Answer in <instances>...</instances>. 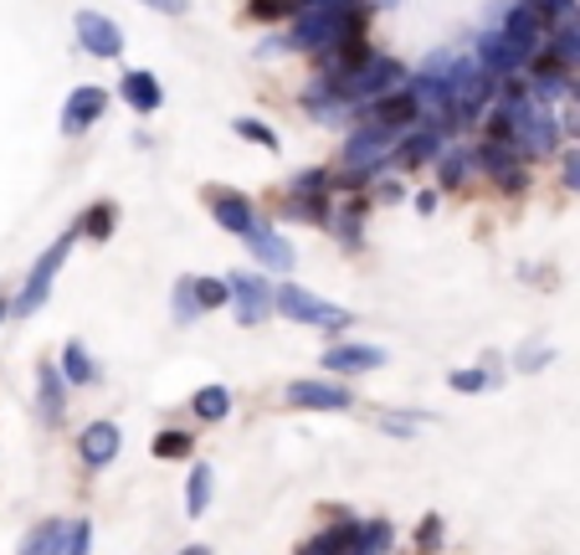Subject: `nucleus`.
I'll return each instance as SVG.
<instances>
[{
	"mask_svg": "<svg viewBox=\"0 0 580 555\" xmlns=\"http://www.w3.org/2000/svg\"><path fill=\"white\" fill-rule=\"evenodd\" d=\"M73 242H77V232H62V237L52 242L42 257H36V268H31L26 288H21V293H15V303H11L15 319H31L46 303V293H52V284H57V273H62V263H67V253H73Z\"/></svg>",
	"mask_w": 580,
	"mask_h": 555,
	"instance_id": "obj_1",
	"label": "nucleus"
},
{
	"mask_svg": "<svg viewBox=\"0 0 580 555\" xmlns=\"http://www.w3.org/2000/svg\"><path fill=\"white\" fill-rule=\"evenodd\" d=\"M272 309H283L288 319H298V324H313V330H344V324H350V314H344L340 303L313 299L309 288H298V284L272 288Z\"/></svg>",
	"mask_w": 580,
	"mask_h": 555,
	"instance_id": "obj_2",
	"label": "nucleus"
},
{
	"mask_svg": "<svg viewBox=\"0 0 580 555\" xmlns=\"http://www.w3.org/2000/svg\"><path fill=\"white\" fill-rule=\"evenodd\" d=\"M241 242L253 247V257L262 263V268H272V273H293V263H298V257H293V242H288L272 222H262V216H257V222L247 226V232H241Z\"/></svg>",
	"mask_w": 580,
	"mask_h": 555,
	"instance_id": "obj_3",
	"label": "nucleus"
},
{
	"mask_svg": "<svg viewBox=\"0 0 580 555\" xmlns=\"http://www.w3.org/2000/svg\"><path fill=\"white\" fill-rule=\"evenodd\" d=\"M206 206H211V216L232 232V237H241L247 226L257 222V206H253V195H241V191H232V185H206Z\"/></svg>",
	"mask_w": 580,
	"mask_h": 555,
	"instance_id": "obj_4",
	"label": "nucleus"
},
{
	"mask_svg": "<svg viewBox=\"0 0 580 555\" xmlns=\"http://www.w3.org/2000/svg\"><path fill=\"white\" fill-rule=\"evenodd\" d=\"M226 288H232V299H237L241 324H262V319L272 314V284L268 278H257V273H232Z\"/></svg>",
	"mask_w": 580,
	"mask_h": 555,
	"instance_id": "obj_5",
	"label": "nucleus"
},
{
	"mask_svg": "<svg viewBox=\"0 0 580 555\" xmlns=\"http://www.w3.org/2000/svg\"><path fill=\"white\" fill-rule=\"evenodd\" d=\"M359 124H375V129H386V135H401V129L417 124V98L406 88H396V93H386V98H375V104L359 108Z\"/></svg>",
	"mask_w": 580,
	"mask_h": 555,
	"instance_id": "obj_6",
	"label": "nucleus"
},
{
	"mask_svg": "<svg viewBox=\"0 0 580 555\" xmlns=\"http://www.w3.org/2000/svg\"><path fill=\"white\" fill-rule=\"evenodd\" d=\"M73 26H77V42H83L88 57H119L123 52V31L114 26L104 11H77Z\"/></svg>",
	"mask_w": 580,
	"mask_h": 555,
	"instance_id": "obj_7",
	"label": "nucleus"
},
{
	"mask_svg": "<svg viewBox=\"0 0 580 555\" xmlns=\"http://www.w3.org/2000/svg\"><path fill=\"white\" fill-rule=\"evenodd\" d=\"M288 406H303V412H350L355 396L340 386V381H293L288 386Z\"/></svg>",
	"mask_w": 580,
	"mask_h": 555,
	"instance_id": "obj_8",
	"label": "nucleus"
},
{
	"mask_svg": "<svg viewBox=\"0 0 580 555\" xmlns=\"http://www.w3.org/2000/svg\"><path fill=\"white\" fill-rule=\"evenodd\" d=\"M108 108V93L98 88V83H83V88L67 93V108H62V135H83V129H93V124L104 119Z\"/></svg>",
	"mask_w": 580,
	"mask_h": 555,
	"instance_id": "obj_9",
	"label": "nucleus"
},
{
	"mask_svg": "<svg viewBox=\"0 0 580 555\" xmlns=\"http://www.w3.org/2000/svg\"><path fill=\"white\" fill-rule=\"evenodd\" d=\"M77 452H83L88 468H108L119 458V427H114V421H88L83 437H77Z\"/></svg>",
	"mask_w": 580,
	"mask_h": 555,
	"instance_id": "obj_10",
	"label": "nucleus"
},
{
	"mask_svg": "<svg viewBox=\"0 0 580 555\" xmlns=\"http://www.w3.org/2000/svg\"><path fill=\"white\" fill-rule=\"evenodd\" d=\"M442 150H447L442 129H432V124H417V129H411V135H406L390 154H396V166H401V170H411V166H427V160H437Z\"/></svg>",
	"mask_w": 580,
	"mask_h": 555,
	"instance_id": "obj_11",
	"label": "nucleus"
},
{
	"mask_svg": "<svg viewBox=\"0 0 580 555\" xmlns=\"http://www.w3.org/2000/svg\"><path fill=\"white\" fill-rule=\"evenodd\" d=\"M380 361H386V350H375V345H329L324 350L329 375H359V371H375Z\"/></svg>",
	"mask_w": 580,
	"mask_h": 555,
	"instance_id": "obj_12",
	"label": "nucleus"
},
{
	"mask_svg": "<svg viewBox=\"0 0 580 555\" xmlns=\"http://www.w3.org/2000/svg\"><path fill=\"white\" fill-rule=\"evenodd\" d=\"M119 93H123V104L135 108V114H160V104H164V88L154 83V73H144V67L123 73Z\"/></svg>",
	"mask_w": 580,
	"mask_h": 555,
	"instance_id": "obj_13",
	"label": "nucleus"
},
{
	"mask_svg": "<svg viewBox=\"0 0 580 555\" xmlns=\"http://www.w3.org/2000/svg\"><path fill=\"white\" fill-rule=\"evenodd\" d=\"M36 396H42V417L46 421H62V412H67V381H62V371L52 361H42L36 365Z\"/></svg>",
	"mask_w": 580,
	"mask_h": 555,
	"instance_id": "obj_14",
	"label": "nucleus"
},
{
	"mask_svg": "<svg viewBox=\"0 0 580 555\" xmlns=\"http://www.w3.org/2000/svg\"><path fill=\"white\" fill-rule=\"evenodd\" d=\"M62 381H67V386H93V381H98V365H93V355H88V345H83V340H73V345L62 350Z\"/></svg>",
	"mask_w": 580,
	"mask_h": 555,
	"instance_id": "obj_15",
	"label": "nucleus"
},
{
	"mask_svg": "<svg viewBox=\"0 0 580 555\" xmlns=\"http://www.w3.org/2000/svg\"><path fill=\"white\" fill-rule=\"evenodd\" d=\"M473 154H477V166L488 170V175H498V181H504L508 170H519V150H514V145H504V139H483Z\"/></svg>",
	"mask_w": 580,
	"mask_h": 555,
	"instance_id": "obj_16",
	"label": "nucleus"
},
{
	"mask_svg": "<svg viewBox=\"0 0 580 555\" xmlns=\"http://www.w3.org/2000/svg\"><path fill=\"white\" fill-rule=\"evenodd\" d=\"M67 535H73V530L62 525V520H46V525L31 530V541L21 545V555H62L67 551Z\"/></svg>",
	"mask_w": 580,
	"mask_h": 555,
	"instance_id": "obj_17",
	"label": "nucleus"
},
{
	"mask_svg": "<svg viewBox=\"0 0 580 555\" xmlns=\"http://www.w3.org/2000/svg\"><path fill=\"white\" fill-rule=\"evenodd\" d=\"M114 226H119V206H114V201H98V206L83 211L77 232H83L88 242H108V237H114Z\"/></svg>",
	"mask_w": 580,
	"mask_h": 555,
	"instance_id": "obj_18",
	"label": "nucleus"
},
{
	"mask_svg": "<svg viewBox=\"0 0 580 555\" xmlns=\"http://www.w3.org/2000/svg\"><path fill=\"white\" fill-rule=\"evenodd\" d=\"M211 463H195L191 468V479H185V510H191V520H201L206 514V504H211Z\"/></svg>",
	"mask_w": 580,
	"mask_h": 555,
	"instance_id": "obj_19",
	"label": "nucleus"
},
{
	"mask_svg": "<svg viewBox=\"0 0 580 555\" xmlns=\"http://www.w3.org/2000/svg\"><path fill=\"white\" fill-rule=\"evenodd\" d=\"M191 406H195V417L201 421H222L226 412H232V391L226 386H201L191 396Z\"/></svg>",
	"mask_w": 580,
	"mask_h": 555,
	"instance_id": "obj_20",
	"label": "nucleus"
},
{
	"mask_svg": "<svg viewBox=\"0 0 580 555\" xmlns=\"http://www.w3.org/2000/svg\"><path fill=\"white\" fill-rule=\"evenodd\" d=\"M390 545H396V535H390L386 520H365L359 525V555H386Z\"/></svg>",
	"mask_w": 580,
	"mask_h": 555,
	"instance_id": "obj_21",
	"label": "nucleus"
},
{
	"mask_svg": "<svg viewBox=\"0 0 580 555\" xmlns=\"http://www.w3.org/2000/svg\"><path fill=\"white\" fill-rule=\"evenodd\" d=\"M191 448H195V437L180 433V427H164V433L154 437V458H191Z\"/></svg>",
	"mask_w": 580,
	"mask_h": 555,
	"instance_id": "obj_22",
	"label": "nucleus"
},
{
	"mask_svg": "<svg viewBox=\"0 0 580 555\" xmlns=\"http://www.w3.org/2000/svg\"><path fill=\"white\" fill-rule=\"evenodd\" d=\"M232 129H237L241 139H253V145H262L268 154H278V135H272V129H268L262 119H247V114H241V119H232Z\"/></svg>",
	"mask_w": 580,
	"mask_h": 555,
	"instance_id": "obj_23",
	"label": "nucleus"
},
{
	"mask_svg": "<svg viewBox=\"0 0 580 555\" xmlns=\"http://www.w3.org/2000/svg\"><path fill=\"white\" fill-rule=\"evenodd\" d=\"M437 160H442V185L447 191H458V185L468 181V150H442Z\"/></svg>",
	"mask_w": 580,
	"mask_h": 555,
	"instance_id": "obj_24",
	"label": "nucleus"
},
{
	"mask_svg": "<svg viewBox=\"0 0 580 555\" xmlns=\"http://www.w3.org/2000/svg\"><path fill=\"white\" fill-rule=\"evenodd\" d=\"M298 6H303V0H247V11H253L257 21H288Z\"/></svg>",
	"mask_w": 580,
	"mask_h": 555,
	"instance_id": "obj_25",
	"label": "nucleus"
},
{
	"mask_svg": "<svg viewBox=\"0 0 580 555\" xmlns=\"http://www.w3.org/2000/svg\"><path fill=\"white\" fill-rule=\"evenodd\" d=\"M191 288H195V303H201V309H216V303L232 299V288L216 284V278H191Z\"/></svg>",
	"mask_w": 580,
	"mask_h": 555,
	"instance_id": "obj_26",
	"label": "nucleus"
},
{
	"mask_svg": "<svg viewBox=\"0 0 580 555\" xmlns=\"http://www.w3.org/2000/svg\"><path fill=\"white\" fill-rule=\"evenodd\" d=\"M195 314H201L195 288H191V278H180V284H175V324H195Z\"/></svg>",
	"mask_w": 580,
	"mask_h": 555,
	"instance_id": "obj_27",
	"label": "nucleus"
},
{
	"mask_svg": "<svg viewBox=\"0 0 580 555\" xmlns=\"http://www.w3.org/2000/svg\"><path fill=\"white\" fill-rule=\"evenodd\" d=\"M447 386L452 391H483V386H493V375L488 371H452L447 375Z\"/></svg>",
	"mask_w": 580,
	"mask_h": 555,
	"instance_id": "obj_28",
	"label": "nucleus"
},
{
	"mask_svg": "<svg viewBox=\"0 0 580 555\" xmlns=\"http://www.w3.org/2000/svg\"><path fill=\"white\" fill-rule=\"evenodd\" d=\"M417 545L421 551H437V545H442V514H427V520H421Z\"/></svg>",
	"mask_w": 580,
	"mask_h": 555,
	"instance_id": "obj_29",
	"label": "nucleus"
},
{
	"mask_svg": "<svg viewBox=\"0 0 580 555\" xmlns=\"http://www.w3.org/2000/svg\"><path fill=\"white\" fill-rule=\"evenodd\" d=\"M93 545V525H73V535H67V551L62 555H88Z\"/></svg>",
	"mask_w": 580,
	"mask_h": 555,
	"instance_id": "obj_30",
	"label": "nucleus"
},
{
	"mask_svg": "<svg viewBox=\"0 0 580 555\" xmlns=\"http://www.w3.org/2000/svg\"><path fill=\"white\" fill-rule=\"evenodd\" d=\"M550 361V350L545 345H524V355H519V371H539V365Z\"/></svg>",
	"mask_w": 580,
	"mask_h": 555,
	"instance_id": "obj_31",
	"label": "nucleus"
},
{
	"mask_svg": "<svg viewBox=\"0 0 580 555\" xmlns=\"http://www.w3.org/2000/svg\"><path fill=\"white\" fill-rule=\"evenodd\" d=\"M149 11H164V15H185V6H191V0H144Z\"/></svg>",
	"mask_w": 580,
	"mask_h": 555,
	"instance_id": "obj_32",
	"label": "nucleus"
},
{
	"mask_svg": "<svg viewBox=\"0 0 580 555\" xmlns=\"http://www.w3.org/2000/svg\"><path fill=\"white\" fill-rule=\"evenodd\" d=\"M566 185L580 191V154H566Z\"/></svg>",
	"mask_w": 580,
	"mask_h": 555,
	"instance_id": "obj_33",
	"label": "nucleus"
},
{
	"mask_svg": "<svg viewBox=\"0 0 580 555\" xmlns=\"http://www.w3.org/2000/svg\"><path fill=\"white\" fill-rule=\"evenodd\" d=\"M417 211H421V216H432V211H437V191H421L417 195Z\"/></svg>",
	"mask_w": 580,
	"mask_h": 555,
	"instance_id": "obj_34",
	"label": "nucleus"
},
{
	"mask_svg": "<svg viewBox=\"0 0 580 555\" xmlns=\"http://www.w3.org/2000/svg\"><path fill=\"white\" fill-rule=\"evenodd\" d=\"M375 195H380V201H401V185L386 181V185H375Z\"/></svg>",
	"mask_w": 580,
	"mask_h": 555,
	"instance_id": "obj_35",
	"label": "nucleus"
},
{
	"mask_svg": "<svg viewBox=\"0 0 580 555\" xmlns=\"http://www.w3.org/2000/svg\"><path fill=\"white\" fill-rule=\"evenodd\" d=\"M298 555H329V551H324V541H309V545H303V551H298Z\"/></svg>",
	"mask_w": 580,
	"mask_h": 555,
	"instance_id": "obj_36",
	"label": "nucleus"
},
{
	"mask_svg": "<svg viewBox=\"0 0 580 555\" xmlns=\"http://www.w3.org/2000/svg\"><path fill=\"white\" fill-rule=\"evenodd\" d=\"M180 555H211V551H206V545H185V551H180Z\"/></svg>",
	"mask_w": 580,
	"mask_h": 555,
	"instance_id": "obj_37",
	"label": "nucleus"
},
{
	"mask_svg": "<svg viewBox=\"0 0 580 555\" xmlns=\"http://www.w3.org/2000/svg\"><path fill=\"white\" fill-rule=\"evenodd\" d=\"M6 314H11V303H6V299H0V319H6Z\"/></svg>",
	"mask_w": 580,
	"mask_h": 555,
	"instance_id": "obj_38",
	"label": "nucleus"
}]
</instances>
